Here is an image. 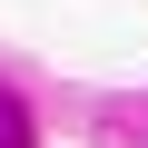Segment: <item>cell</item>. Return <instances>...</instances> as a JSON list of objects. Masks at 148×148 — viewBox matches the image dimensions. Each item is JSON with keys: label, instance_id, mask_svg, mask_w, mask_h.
<instances>
[{"label": "cell", "instance_id": "cell-1", "mask_svg": "<svg viewBox=\"0 0 148 148\" xmlns=\"http://www.w3.org/2000/svg\"><path fill=\"white\" fill-rule=\"evenodd\" d=\"M0 148H30V128H20V109L0 99Z\"/></svg>", "mask_w": 148, "mask_h": 148}]
</instances>
